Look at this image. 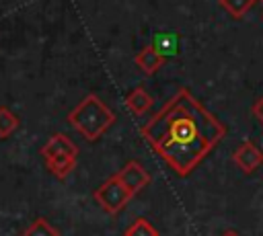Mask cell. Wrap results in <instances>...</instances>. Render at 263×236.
I'll use <instances>...</instances> for the list:
<instances>
[{"label":"cell","instance_id":"cell-1","mask_svg":"<svg viewBox=\"0 0 263 236\" xmlns=\"http://www.w3.org/2000/svg\"><path fill=\"white\" fill-rule=\"evenodd\" d=\"M140 133L179 176H189L224 140L226 125L187 88H179Z\"/></svg>","mask_w":263,"mask_h":236},{"label":"cell","instance_id":"cell-2","mask_svg":"<svg viewBox=\"0 0 263 236\" xmlns=\"http://www.w3.org/2000/svg\"><path fill=\"white\" fill-rule=\"evenodd\" d=\"M115 113L95 94H86L68 115L66 121L70 127H74L84 140L95 142L103 133H107L115 123Z\"/></svg>","mask_w":263,"mask_h":236},{"label":"cell","instance_id":"cell-3","mask_svg":"<svg viewBox=\"0 0 263 236\" xmlns=\"http://www.w3.org/2000/svg\"><path fill=\"white\" fill-rule=\"evenodd\" d=\"M41 158L47 166V170L60 179L66 181L70 172L76 168V158H78V148L76 144L62 131L53 133L43 146H41Z\"/></svg>","mask_w":263,"mask_h":236},{"label":"cell","instance_id":"cell-4","mask_svg":"<svg viewBox=\"0 0 263 236\" xmlns=\"http://www.w3.org/2000/svg\"><path fill=\"white\" fill-rule=\"evenodd\" d=\"M92 197H95V201L103 207V211H107L109 215H117V213L129 203V199H132L134 195H132V191L123 185V181L119 179V174H113V176H109L107 181H103V183L95 189Z\"/></svg>","mask_w":263,"mask_h":236},{"label":"cell","instance_id":"cell-5","mask_svg":"<svg viewBox=\"0 0 263 236\" xmlns=\"http://www.w3.org/2000/svg\"><path fill=\"white\" fill-rule=\"evenodd\" d=\"M232 162L245 172V174H251L255 172L257 168H261L263 164V150L253 144L251 140L242 142L234 152H232Z\"/></svg>","mask_w":263,"mask_h":236},{"label":"cell","instance_id":"cell-6","mask_svg":"<svg viewBox=\"0 0 263 236\" xmlns=\"http://www.w3.org/2000/svg\"><path fill=\"white\" fill-rule=\"evenodd\" d=\"M119 179L123 181V185L132 191V195H138L142 189H146L148 185H150V181H152V176H150V172L138 162V160H129L119 172Z\"/></svg>","mask_w":263,"mask_h":236},{"label":"cell","instance_id":"cell-7","mask_svg":"<svg viewBox=\"0 0 263 236\" xmlns=\"http://www.w3.org/2000/svg\"><path fill=\"white\" fill-rule=\"evenodd\" d=\"M164 60H166V57H162L152 45H148V47H144V49L136 55V66H138L144 74H156V72L164 66Z\"/></svg>","mask_w":263,"mask_h":236},{"label":"cell","instance_id":"cell-8","mask_svg":"<svg viewBox=\"0 0 263 236\" xmlns=\"http://www.w3.org/2000/svg\"><path fill=\"white\" fill-rule=\"evenodd\" d=\"M152 103H154V101H152L150 92H146L142 86L129 90L127 96H125V107H127L134 115H144V113H148L150 107H152Z\"/></svg>","mask_w":263,"mask_h":236},{"label":"cell","instance_id":"cell-9","mask_svg":"<svg viewBox=\"0 0 263 236\" xmlns=\"http://www.w3.org/2000/svg\"><path fill=\"white\" fill-rule=\"evenodd\" d=\"M152 47L162 55V57H171L175 55L179 49V37L175 33H158L154 35V41H152Z\"/></svg>","mask_w":263,"mask_h":236},{"label":"cell","instance_id":"cell-10","mask_svg":"<svg viewBox=\"0 0 263 236\" xmlns=\"http://www.w3.org/2000/svg\"><path fill=\"white\" fill-rule=\"evenodd\" d=\"M21 125V119L8 107H0V140L10 137Z\"/></svg>","mask_w":263,"mask_h":236},{"label":"cell","instance_id":"cell-11","mask_svg":"<svg viewBox=\"0 0 263 236\" xmlns=\"http://www.w3.org/2000/svg\"><path fill=\"white\" fill-rule=\"evenodd\" d=\"M21 236H62V234H60V230H58L55 226H51L45 218H37V220H33V222L23 230Z\"/></svg>","mask_w":263,"mask_h":236},{"label":"cell","instance_id":"cell-12","mask_svg":"<svg viewBox=\"0 0 263 236\" xmlns=\"http://www.w3.org/2000/svg\"><path fill=\"white\" fill-rule=\"evenodd\" d=\"M257 0H218V4L232 16V18H242L253 6H255Z\"/></svg>","mask_w":263,"mask_h":236},{"label":"cell","instance_id":"cell-13","mask_svg":"<svg viewBox=\"0 0 263 236\" xmlns=\"http://www.w3.org/2000/svg\"><path fill=\"white\" fill-rule=\"evenodd\" d=\"M123 236H158V230L154 224L146 218H136L123 232Z\"/></svg>","mask_w":263,"mask_h":236},{"label":"cell","instance_id":"cell-14","mask_svg":"<svg viewBox=\"0 0 263 236\" xmlns=\"http://www.w3.org/2000/svg\"><path fill=\"white\" fill-rule=\"evenodd\" d=\"M253 115L263 123V96H259V99L255 101V105H253Z\"/></svg>","mask_w":263,"mask_h":236},{"label":"cell","instance_id":"cell-15","mask_svg":"<svg viewBox=\"0 0 263 236\" xmlns=\"http://www.w3.org/2000/svg\"><path fill=\"white\" fill-rule=\"evenodd\" d=\"M222 236H240V234H236V232H234V230H226V232H224V234H222Z\"/></svg>","mask_w":263,"mask_h":236}]
</instances>
